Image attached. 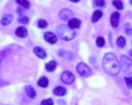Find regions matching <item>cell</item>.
I'll return each mask as SVG.
<instances>
[{"label":"cell","instance_id":"1","mask_svg":"<svg viewBox=\"0 0 132 105\" xmlns=\"http://www.w3.org/2000/svg\"><path fill=\"white\" fill-rule=\"evenodd\" d=\"M102 66H103V70L105 73H108L111 77H116L120 72V62L117 59V56L111 52L107 53L103 56Z\"/></svg>","mask_w":132,"mask_h":105},{"label":"cell","instance_id":"2","mask_svg":"<svg viewBox=\"0 0 132 105\" xmlns=\"http://www.w3.org/2000/svg\"><path fill=\"white\" fill-rule=\"evenodd\" d=\"M57 33L59 35V38L63 41H71L76 38V32L73 29H71L69 26H65V24H61V26H58L57 28Z\"/></svg>","mask_w":132,"mask_h":105},{"label":"cell","instance_id":"3","mask_svg":"<svg viewBox=\"0 0 132 105\" xmlns=\"http://www.w3.org/2000/svg\"><path fill=\"white\" fill-rule=\"evenodd\" d=\"M120 70H122L127 77H132V60L129 56H127V55L121 56Z\"/></svg>","mask_w":132,"mask_h":105},{"label":"cell","instance_id":"4","mask_svg":"<svg viewBox=\"0 0 132 105\" xmlns=\"http://www.w3.org/2000/svg\"><path fill=\"white\" fill-rule=\"evenodd\" d=\"M77 72L79 73L80 77H83V78H87V77H90L91 74H92V71H91V69L87 65L86 63H82L80 62L79 64H77Z\"/></svg>","mask_w":132,"mask_h":105},{"label":"cell","instance_id":"5","mask_svg":"<svg viewBox=\"0 0 132 105\" xmlns=\"http://www.w3.org/2000/svg\"><path fill=\"white\" fill-rule=\"evenodd\" d=\"M75 75L73 73H71L70 71H64L63 73L61 74V81L64 83V84H72L75 82Z\"/></svg>","mask_w":132,"mask_h":105},{"label":"cell","instance_id":"6","mask_svg":"<svg viewBox=\"0 0 132 105\" xmlns=\"http://www.w3.org/2000/svg\"><path fill=\"white\" fill-rule=\"evenodd\" d=\"M43 38H45V40L47 42L51 43V44H54V43H57V41H58V37L53 33V32H50V31L46 32V33L43 34Z\"/></svg>","mask_w":132,"mask_h":105},{"label":"cell","instance_id":"7","mask_svg":"<svg viewBox=\"0 0 132 105\" xmlns=\"http://www.w3.org/2000/svg\"><path fill=\"white\" fill-rule=\"evenodd\" d=\"M72 11L69 9H62L59 12V18L61 20H70V18L72 17Z\"/></svg>","mask_w":132,"mask_h":105},{"label":"cell","instance_id":"8","mask_svg":"<svg viewBox=\"0 0 132 105\" xmlns=\"http://www.w3.org/2000/svg\"><path fill=\"white\" fill-rule=\"evenodd\" d=\"M119 21H120V13L119 12H113L110 18V23L113 28H117L119 26Z\"/></svg>","mask_w":132,"mask_h":105},{"label":"cell","instance_id":"9","mask_svg":"<svg viewBox=\"0 0 132 105\" xmlns=\"http://www.w3.org/2000/svg\"><path fill=\"white\" fill-rule=\"evenodd\" d=\"M68 26L71 29H79L81 27V21L79 19H77V18H71L68 22Z\"/></svg>","mask_w":132,"mask_h":105},{"label":"cell","instance_id":"10","mask_svg":"<svg viewBox=\"0 0 132 105\" xmlns=\"http://www.w3.org/2000/svg\"><path fill=\"white\" fill-rule=\"evenodd\" d=\"M14 32H16V35L18 38H26L28 35V31L24 27H18Z\"/></svg>","mask_w":132,"mask_h":105},{"label":"cell","instance_id":"11","mask_svg":"<svg viewBox=\"0 0 132 105\" xmlns=\"http://www.w3.org/2000/svg\"><path fill=\"white\" fill-rule=\"evenodd\" d=\"M34 52L37 56L40 58V59H46L47 58V52L42 48H40V46H36L34 49Z\"/></svg>","mask_w":132,"mask_h":105},{"label":"cell","instance_id":"12","mask_svg":"<svg viewBox=\"0 0 132 105\" xmlns=\"http://www.w3.org/2000/svg\"><path fill=\"white\" fill-rule=\"evenodd\" d=\"M53 94L57 96H64L67 94V90H65L63 86H56L53 89Z\"/></svg>","mask_w":132,"mask_h":105},{"label":"cell","instance_id":"13","mask_svg":"<svg viewBox=\"0 0 132 105\" xmlns=\"http://www.w3.org/2000/svg\"><path fill=\"white\" fill-rule=\"evenodd\" d=\"M12 14H5L2 18H1V24L2 26H9L12 21Z\"/></svg>","mask_w":132,"mask_h":105},{"label":"cell","instance_id":"14","mask_svg":"<svg viewBox=\"0 0 132 105\" xmlns=\"http://www.w3.org/2000/svg\"><path fill=\"white\" fill-rule=\"evenodd\" d=\"M26 93H27V95L30 97V99H35L36 95H37V93H36V90L32 88L31 85H27L26 86Z\"/></svg>","mask_w":132,"mask_h":105},{"label":"cell","instance_id":"15","mask_svg":"<svg viewBox=\"0 0 132 105\" xmlns=\"http://www.w3.org/2000/svg\"><path fill=\"white\" fill-rule=\"evenodd\" d=\"M102 14H103V13H102L101 10H96V11L93 12L92 17H91V21H92V22H98V21L101 19Z\"/></svg>","mask_w":132,"mask_h":105},{"label":"cell","instance_id":"16","mask_svg":"<svg viewBox=\"0 0 132 105\" xmlns=\"http://www.w3.org/2000/svg\"><path fill=\"white\" fill-rule=\"evenodd\" d=\"M59 56L64 58V59H67V60H71V59H73L72 53H71V52H69V51H64V50H59Z\"/></svg>","mask_w":132,"mask_h":105},{"label":"cell","instance_id":"17","mask_svg":"<svg viewBox=\"0 0 132 105\" xmlns=\"http://www.w3.org/2000/svg\"><path fill=\"white\" fill-rule=\"evenodd\" d=\"M38 85L40 86V88H47V86L49 85V80H48V78L41 77V78L38 80Z\"/></svg>","mask_w":132,"mask_h":105},{"label":"cell","instance_id":"18","mask_svg":"<svg viewBox=\"0 0 132 105\" xmlns=\"http://www.w3.org/2000/svg\"><path fill=\"white\" fill-rule=\"evenodd\" d=\"M56 68H57V62H56V61H50V62H48L46 64V70L48 72L54 71V70H56Z\"/></svg>","mask_w":132,"mask_h":105},{"label":"cell","instance_id":"19","mask_svg":"<svg viewBox=\"0 0 132 105\" xmlns=\"http://www.w3.org/2000/svg\"><path fill=\"white\" fill-rule=\"evenodd\" d=\"M16 2L18 3V5H20L22 8H24V9L30 8V2H29L28 0H16Z\"/></svg>","mask_w":132,"mask_h":105},{"label":"cell","instance_id":"20","mask_svg":"<svg viewBox=\"0 0 132 105\" xmlns=\"http://www.w3.org/2000/svg\"><path fill=\"white\" fill-rule=\"evenodd\" d=\"M126 44H127V41H126V39H124V37H119L117 39V45H118L119 48H124Z\"/></svg>","mask_w":132,"mask_h":105},{"label":"cell","instance_id":"21","mask_svg":"<svg viewBox=\"0 0 132 105\" xmlns=\"http://www.w3.org/2000/svg\"><path fill=\"white\" fill-rule=\"evenodd\" d=\"M37 26H38L40 29H46L47 27H48V22L43 19H39L38 22H37Z\"/></svg>","mask_w":132,"mask_h":105},{"label":"cell","instance_id":"22","mask_svg":"<svg viewBox=\"0 0 132 105\" xmlns=\"http://www.w3.org/2000/svg\"><path fill=\"white\" fill-rule=\"evenodd\" d=\"M112 5L116 7L117 9H119V10H122L123 9V3L121 0H113L112 1Z\"/></svg>","mask_w":132,"mask_h":105},{"label":"cell","instance_id":"23","mask_svg":"<svg viewBox=\"0 0 132 105\" xmlns=\"http://www.w3.org/2000/svg\"><path fill=\"white\" fill-rule=\"evenodd\" d=\"M96 43H97V46H99V48H102V46L105 44V41H104V39L102 37H98Z\"/></svg>","mask_w":132,"mask_h":105},{"label":"cell","instance_id":"24","mask_svg":"<svg viewBox=\"0 0 132 105\" xmlns=\"http://www.w3.org/2000/svg\"><path fill=\"white\" fill-rule=\"evenodd\" d=\"M18 21H19L20 23H22V24H28L29 23V18L26 17V16H21L19 19H18Z\"/></svg>","mask_w":132,"mask_h":105},{"label":"cell","instance_id":"25","mask_svg":"<svg viewBox=\"0 0 132 105\" xmlns=\"http://www.w3.org/2000/svg\"><path fill=\"white\" fill-rule=\"evenodd\" d=\"M124 81H126V84L129 89L132 88V77H126L124 78Z\"/></svg>","mask_w":132,"mask_h":105},{"label":"cell","instance_id":"26","mask_svg":"<svg viewBox=\"0 0 132 105\" xmlns=\"http://www.w3.org/2000/svg\"><path fill=\"white\" fill-rule=\"evenodd\" d=\"M40 105H53V100L52 99H46V100L41 101Z\"/></svg>","mask_w":132,"mask_h":105},{"label":"cell","instance_id":"27","mask_svg":"<svg viewBox=\"0 0 132 105\" xmlns=\"http://www.w3.org/2000/svg\"><path fill=\"white\" fill-rule=\"evenodd\" d=\"M94 5H96L97 7H104L105 1L104 0H94Z\"/></svg>","mask_w":132,"mask_h":105},{"label":"cell","instance_id":"28","mask_svg":"<svg viewBox=\"0 0 132 105\" xmlns=\"http://www.w3.org/2000/svg\"><path fill=\"white\" fill-rule=\"evenodd\" d=\"M126 33H127L128 35H131V34H132V30H131V29H129V28H128L127 30H126Z\"/></svg>","mask_w":132,"mask_h":105},{"label":"cell","instance_id":"29","mask_svg":"<svg viewBox=\"0 0 132 105\" xmlns=\"http://www.w3.org/2000/svg\"><path fill=\"white\" fill-rule=\"evenodd\" d=\"M58 103H59V104H60V105H61V104H62V105H64V104H65V103H64V102H61V101H59V102H58Z\"/></svg>","mask_w":132,"mask_h":105},{"label":"cell","instance_id":"30","mask_svg":"<svg viewBox=\"0 0 132 105\" xmlns=\"http://www.w3.org/2000/svg\"><path fill=\"white\" fill-rule=\"evenodd\" d=\"M70 1H72V2H79L80 0H70Z\"/></svg>","mask_w":132,"mask_h":105},{"label":"cell","instance_id":"31","mask_svg":"<svg viewBox=\"0 0 132 105\" xmlns=\"http://www.w3.org/2000/svg\"><path fill=\"white\" fill-rule=\"evenodd\" d=\"M129 55L132 56V50H130V51H129Z\"/></svg>","mask_w":132,"mask_h":105},{"label":"cell","instance_id":"32","mask_svg":"<svg viewBox=\"0 0 132 105\" xmlns=\"http://www.w3.org/2000/svg\"><path fill=\"white\" fill-rule=\"evenodd\" d=\"M130 5L132 6V0H130Z\"/></svg>","mask_w":132,"mask_h":105}]
</instances>
